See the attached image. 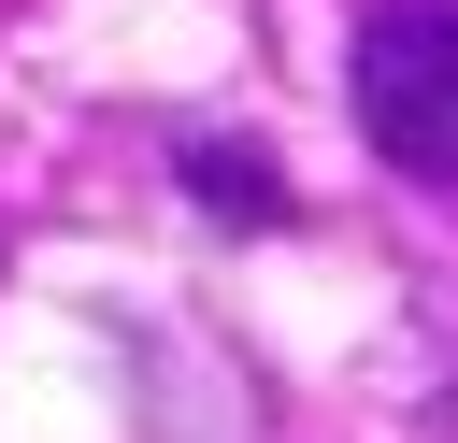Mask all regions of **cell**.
<instances>
[{
  "instance_id": "cell-2",
  "label": "cell",
  "mask_w": 458,
  "mask_h": 443,
  "mask_svg": "<svg viewBox=\"0 0 458 443\" xmlns=\"http://www.w3.org/2000/svg\"><path fill=\"white\" fill-rule=\"evenodd\" d=\"M172 186H186L200 214H229V229H286V214H301L286 157H272V143H229V129H186V143H172Z\"/></svg>"
},
{
  "instance_id": "cell-1",
  "label": "cell",
  "mask_w": 458,
  "mask_h": 443,
  "mask_svg": "<svg viewBox=\"0 0 458 443\" xmlns=\"http://www.w3.org/2000/svg\"><path fill=\"white\" fill-rule=\"evenodd\" d=\"M344 100L401 186H458V0H372L344 29Z\"/></svg>"
}]
</instances>
